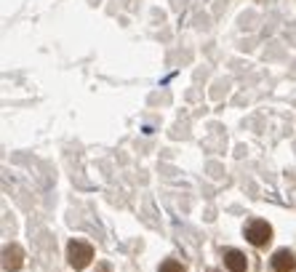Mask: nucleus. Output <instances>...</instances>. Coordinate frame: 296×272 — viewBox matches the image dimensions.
<instances>
[{
	"label": "nucleus",
	"mask_w": 296,
	"mask_h": 272,
	"mask_svg": "<svg viewBox=\"0 0 296 272\" xmlns=\"http://www.w3.org/2000/svg\"><path fill=\"white\" fill-rule=\"evenodd\" d=\"M93 259V248L86 240H69L67 243V262L72 269H86Z\"/></svg>",
	"instance_id": "f257e3e1"
},
{
	"label": "nucleus",
	"mask_w": 296,
	"mask_h": 272,
	"mask_svg": "<svg viewBox=\"0 0 296 272\" xmlns=\"http://www.w3.org/2000/svg\"><path fill=\"white\" fill-rule=\"evenodd\" d=\"M245 240L251 243V245H256V248H262V245H267L272 240V227H269L267 221L256 219V221H251L245 227Z\"/></svg>",
	"instance_id": "f03ea898"
},
{
	"label": "nucleus",
	"mask_w": 296,
	"mask_h": 272,
	"mask_svg": "<svg viewBox=\"0 0 296 272\" xmlns=\"http://www.w3.org/2000/svg\"><path fill=\"white\" fill-rule=\"evenodd\" d=\"M24 264V251L19 245H6L3 248V269L6 272H16Z\"/></svg>",
	"instance_id": "7ed1b4c3"
},
{
	"label": "nucleus",
	"mask_w": 296,
	"mask_h": 272,
	"mask_svg": "<svg viewBox=\"0 0 296 272\" xmlns=\"http://www.w3.org/2000/svg\"><path fill=\"white\" fill-rule=\"evenodd\" d=\"M272 269L275 272H293L296 269V254L288 251V248H280L272 256Z\"/></svg>",
	"instance_id": "20e7f679"
},
{
	"label": "nucleus",
	"mask_w": 296,
	"mask_h": 272,
	"mask_svg": "<svg viewBox=\"0 0 296 272\" xmlns=\"http://www.w3.org/2000/svg\"><path fill=\"white\" fill-rule=\"evenodd\" d=\"M224 264L230 267V272H245L248 269V262H245V254L235 251V248H230L227 254H224Z\"/></svg>",
	"instance_id": "39448f33"
},
{
	"label": "nucleus",
	"mask_w": 296,
	"mask_h": 272,
	"mask_svg": "<svg viewBox=\"0 0 296 272\" xmlns=\"http://www.w3.org/2000/svg\"><path fill=\"white\" fill-rule=\"evenodd\" d=\"M158 272H187L184 269V264L182 262H176V259H165V262L160 264V269Z\"/></svg>",
	"instance_id": "423d86ee"
},
{
	"label": "nucleus",
	"mask_w": 296,
	"mask_h": 272,
	"mask_svg": "<svg viewBox=\"0 0 296 272\" xmlns=\"http://www.w3.org/2000/svg\"><path fill=\"white\" fill-rule=\"evenodd\" d=\"M96 272H112V269H110V264H99V269H96Z\"/></svg>",
	"instance_id": "0eeeda50"
}]
</instances>
